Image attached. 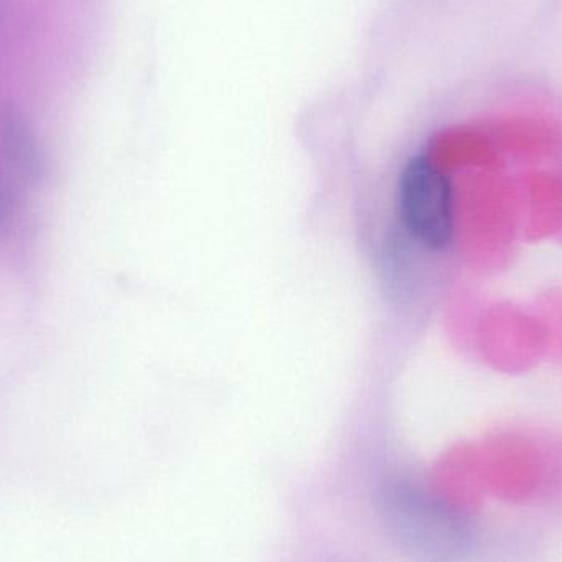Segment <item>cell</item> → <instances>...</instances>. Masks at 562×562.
<instances>
[{"label": "cell", "instance_id": "cell-1", "mask_svg": "<svg viewBox=\"0 0 562 562\" xmlns=\"http://www.w3.org/2000/svg\"><path fill=\"white\" fill-rule=\"evenodd\" d=\"M380 514L403 553L418 562H464L474 550L471 521L431 492L396 482L380 494Z\"/></svg>", "mask_w": 562, "mask_h": 562}, {"label": "cell", "instance_id": "cell-2", "mask_svg": "<svg viewBox=\"0 0 562 562\" xmlns=\"http://www.w3.org/2000/svg\"><path fill=\"white\" fill-rule=\"evenodd\" d=\"M398 227L416 246L442 252L454 237V191L448 175L428 157L409 158L395 184Z\"/></svg>", "mask_w": 562, "mask_h": 562}, {"label": "cell", "instance_id": "cell-3", "mask_svg": "<svg viewBox=\"0 0 562 562\" xmlns=\"http://www.w3.org/2000/svg\"><path fill=\"white\" fill-rule=\"evenodd\" d=\"M2 138L10 165H13L22 178L26 181L42 180L46 170L45 155L29 122L15 109L3 112Z\"/></svg>", "mask_w": 562, "mask_h": 562}]
</instances>
